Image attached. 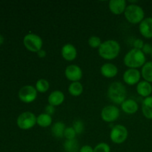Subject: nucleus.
Listing matches in <instances>:
<instances>
[{
  "mask_svg": "<svg viewBox=\"0 0 152 152\" xmlns=\"http://www.w3.org/2000/svg\"><path fill=\"white\" fill-rule=\"evenodd\" d=\"M120 45L114 39H108L102 42L98 48L99 55L104 59L112 60L119 56L120 52Z\"/></svg>",
  "mask_w": 152,
  "mask_h": 152,
  "instance_id": "nucleus-1",
  "label": "nucleus"
},
{
  "mask_svg": "<svg viewBox=\"0 0 152 152\" xmlns=\"http://www.w3.org/2000/svg\"><path fill=\"white\" fill-rule=\"evenodd\" d=\"M145 60L146 57L142 50L132 48L124 56L123 62L125 65L129 68L137 69L145 65Z\"/></svg>",
  "mask_w": 152,
  "mask_h": 152,
  "instance_id": "nucleus-2",
  "label": "nucleus"
},
{
  "mask_svg": "<svg viewBox=\"0 0 152 152\" xmlns=\"http://www.w3.org/2000/svg\"><path fill=\"white\" fill-rule=\"evenodd\" d=\"M126 88L120 82H114L108 89V96L110 100L117 105H121L126 99Z\"/></svg>",
  "mask_w": 152,
  "mask_h": 152,
  "instance_id": "nucleus-3",
  "label": "nucleus"
},
{
  "mask_svg": "<svg viewBox=\"0 0 152 152\" xmlns=\"http://www.w3.org/2000/svg\"><path fill=\"white\" fill-rule=\"evenodd\" d=\"M126 19L131 24H140L145 19V13L140 6L136 4H130L127 5L124 12Z\"/></svg>",
  "mask_w": 152,
  "mask_h": 152,
  "instance_id": "nucleus-4",
  "label": "nucleus"
},
{
  "mask_svg": "<svg viewBox=\"0 0 152 152\" xmlns=\"http://www.w3.org/2000/svg\"><path fill=\"white\" fill-rule=\"evenodd\" d=\"M23 44L27 50L33 53H37L42 49L43 42L39 35L33 33L26 34L23 38Z\"/></svg>",
  "mask_w": 152,
  "mask_h": 152,
  "instance_id": "nucleus-5",
  "label": "nucleus"
},
{
  "mask_svg": "<svg viewBox=\"0 0 152 152\" xmlns=\"http://www.w3.org/2000/svg\"><path fill=\"white\" fill-rule=\"evenodd\" d=\"M37 116L31 111L22 113L18 117L16 123L19 129L22 130H28L32 129L37 124Z\"/></svg>",
  "mask_w": 152,
  "mask_h": 152,
  "instance_id": "nucleus-6",
  "label": "nucleus"
},
{
  "mask_svg": "<svg viewBox=\"0 0 152 152\" xmlns=\"http://www.w3.org/2000/svg\"><path fill=\"white\" fill-rule=\"evenodd\" d=\"M129 132L123 125H116L110 132V139L115 144H122L127 140Z\"/></svg>",
  "mask_w": 152,
  "mask_h": 152,
  "instance_id": "nucleus-7",
  "label": "nucleus"
},
{
  "mask_svg": "<svg viewBox=\"0 0 152 152\" xmlns=\"http://www.w3.org/2000/svg\"><path fill=\"white\" fill-rule=\"evenodd\" d=\"M19 99L25 103H31L37 97V91L33 86H25L21 88L18 93Z\"/></svg>",
  "mask_w": 152,
  "mask_h": 152,
  "instance_id": "nucleus-8",
  "label": "nucleus"
},
{
  "mask_svg": "<svg viewBox=\"0 0 152 152\" xmlns=\"http://www.w3.org/2000/svg\"><path fill=\"white\" fill-rule=\"evenodd\" d=\"M120 117V109L116 105H109L104 107L101 111V118L106 123H113Z\"/></svg>",
  "mask_w": 152,
  "mask_h": 152,
  "instance_id": "nucleus-9",
  "label": "nucleus"
},
{
  "mask_svg": "<svg viewBox=\"0 0 152 152\" xmlns=\"http://www.w3.org/2000/svg\"><path fill=\"white\" fill-rule=\"evenodd\" d=\"M141 72L138 69L129 68L123 74V81L129 86H135L140 82Z\"/></svg>",
  "mask_w": 152,
  "mask_h": 152,
  "instance_id": "nucleus-10",
  "label": "nucleus"
},
{
  "mask_svg": "<svg viewBox=\"0 0 152 152\" xmlns=\"http://www.w3.org/2000/svg\"><path fill=\"white\" fill-rule=\"evenodd\" d=\"M65 75L71 83L80 82L83 77V70L77 65H68L65 70Z\"/></svg>",
  "mask_w": 152,
  "mask_h": 152,
  "instance_id": "nucleus-11",
  "label": "nucleus"
},
{
  "mask_svg": "<svg viewBox=\"0 0 152 152\" xmlns=\"http://www.w3.org/2000/svg\"><path fill=\"white\" fill-rule=\"evenodd\" d=\"M62 58L68 62L74 61L77 56V50L75 46L72 44H65L62 46L61 50Z\"/></svg>",
  "mask_w": 152,
  "mask_h": 152,
  "instance_id": "nucleus-12",
  "label": "nucleus"
},
{
  "mask_svg": "<svg viewBox=\"0 0 152 152\" xmlns=\"http://www.w3.org/2000/svg\"><path fill=\"white\" fill-rule=\"evenodd\" d=\"M108 7L113 14L120 15L126 10L127 2L126 0H111L108 2Z\"/></svg>",
  "mask_w": 152,
  "mask_h": 152,
  "instance_id": "nucleus-13",
  "label": "nucleus"
},
{
  "mask_svg": "<svg viewBox=\"0 0 152 152\" xmlns=\"http://www.w3.org/2000/svg\"><path fill=\"white\" fill-rule=\"evenodd\" d=\"M139 31L141 35L146 39L152 38V19L145 18L139 25Z\"/></svg>",
  "mask_w": 152,
  "mask_h": 152,
  "instance_id": "nucleus-14",
  "label": "nucleus"
},
{
  "mask_svg": "<svg viewBox=\"0 0 152 152\" xmlns=\"http://www.w3.org/2000/svg\"><path fill=\"white\" fill-rule=\"evenodd\" d=\"M100 73L104 77L108 79L113 78L118 74V68L114 64L107 62L103 64L100 68Z\"/></svg>",
  "mask_w": 152,
  "mask_h": 152,
  "instance_id": "nucleus-15",
  "label": "nucleus"
},
{
  "mask_svg": "<svg viewBox=\"0 0 152 152\" xmlns=\"http://www.w3.org/2000/svg\"><path fill=\"white\" fill-rule=\"evenodd\" d=\"M65 94H63V92L59 90H56L50 94L48 97V102L49 105H51L54 107L59 106L63 103V102L65 101Z\"/></svg>",
  "mask_w": 152,
  "mask_h": 152,
  "instance_id": "nucleus-16",
  "label": "nucleus"
},
{
  "mask_svg": "<svg viewBox=\"0 0 152 152\" xmlns=\"http://www.w3.org/2000/svg\"><path fill=\"white\" fill-rule=\"evenodd\" d=\"M136 90L140 96L146 98L150 96L152 94V86L148 82L142 80L137 85Z\"/></svg>",
  "mask_w": 152,
  "mask_h": 152,
  "instance_id": "nucleus-17",
  "label": "nucleus"
},
{
  "mask_svg": "<svg viewBox=\"0 0 152 152\" xmlns=\"http://www.w3.org/2000/svg\"><path fill=\"white\" fill-rule=\"evenodd\" d=\"M120 105L121 109L127 114H134L139 109L138 103L133 99H126Z\"/></svg>",
  "mask_w": 152,
  "mask_h": 152,
  "instance_id": "nucleus-18",
  "label": "nucleus"
},
{
  "mask_svg": "<svg viewBox=\"0 0 152 152\" xmlns=\"http://www.w3.org/2000/svg\"><path fill=\"white\" fill-rule=\"evenodd\" d=\"M142 112L145 118L152 120V96L145 98L142 102Z\"/></svg>",
  "mask_w": 152,
  "mask_h": 152,
  "instance_id": "nucleus-19",
  "label": "nucleus"
},
{
  "mask_svg": "<svg viewBox=\"0 0 152 152\" xmlns=\"http://www.w3.org/2000/svg\"><path fill=\"white\" fill-rule=\"evenodd\" d=\"M66 129L65 123L62 122H56L52 126L51 132L52 134L56 138L64 137V133Z\"/></svg>",
  "mask_w": 152,
  "mask_h": 152,
  "instance_id": "nucleus-20",
  "label": "nucleus"
},
{
  "mask_svg": "<svg viewBox=\"0 0 152 152\" xmlns=\"http://www.w3.org/2000/svg\"><path fill=\"white\" fill-rule=\"evenodd\" d=\"M52 122L51 116L46 113H42L37 117V124L42 128L49 127L52 125Z\"/></svg>",
  "mask_w": 152,
  "mask_h": 152,
  "instance_id": "nucleus-21",
  "label": "nucleus"
},
{
  "mask_svg": "<svg viewBox=\"0 0 152 152\" xmlns=\"http://www.w3.org/2000/svg\"><path fill=\"white\" fill-rule=\"evenodd\" d=\"M141 76L144 80L150 83H152V61L145 62V65L142 67Z\"/></svg>",
  "mask_w": 152,
  "mask_h": 152,
  "instance_id": "nucleus-22",
  "label": "nucleus"
},
{
  "mask_svg": "<svg viewBox=\"0 0 152 152\" xmlns=\"http://www.w3.org/2000/svg\"><path fill=\"white\" fill-rule=\"evenodd\" d=\"M68 93L73 96H79L83 94V86L80 82L71 83L68 86Z\"/></svg>",
  "mask_w": 152,
  "mask_h": 152,
  "instance_id": "nucleus-23",
  "label": "nucleus"
},
{
  "mask_svg": "<svg viewBox=\"0 0 152 152\" xmlns=\"http://www.w3.org/2000/svg\"><path fill=\"white\" fill-rule=\"evenodd\" d=\"M65 152H80V145L77 140H66L63 144Z\"/></svg>",
  "mask_w": 152,
  "mask_h": 152,
  "instance_id": "nucleus-24",
  "label": "nucleus"
},
{
  "mask_svg": "<svg viewBox=\"0 0 152 152\" xmlns=\"http://www.w3.org/2000/svg\"><path fill=\"white\" fill-rule=\"evenodd\" d=\"M35 88L37 89V92L45 93L48 91L49 88H50V84H49L48 80H45V79H39L36 83Z\"/></svg>",
  "mask_w": 152,
  "mask_h": 152,
  "instance_id": "nucleus-25",
  "label": "nucleus"
},
{
  "mask_svg": "<svg viewBox=\"0 0 152 152\" xmlns=\"http://www.w3.org/2000/svg\"><path fill=\"white\" fill-rule=\"evenodd\" d=\"M88 45L92 48H99L101 45L102 42L101 41V39L97 36H92L88 39Z\"/></svg>",
  "mask_w": 152,
  "mask_h": 152,
  "instance_id": "nucleus-26",
  "label": "nucleus"
},
{
  "mask_svg": "<svg viewBox=\"0 0 152 152\" xmlns=\"http://www.w3.org/2000/svg\"><path fill=\"white\" fill-rule=\"evenodd\" d=\"M94 152H111V148L105 142H99L94 148Z\"/></svg>",
  "mask_w": 152,
  "mask_h": 152,
  "instance_id": "nucleus-27",
  "label": "nucleus"
},
{
  "mask_svg": "<svg viewBox=\"0 0 152 152\" xmlns=\"http://www.w3.org/2000/svg\"><path fill=\"white\" fill-rule=\"evenodd\" d=\"M72 127L74 128V131L76 132L77 134H80L83 133L85 129L84 123H83V122L80 120H75V121L74 122V123H73Z\"/></svg>",
  "mask_w": 152,
  "mask_h": 152,
  "instance_id": "nucleus-28",
  "label": "nucleus"
},
{
  "mask_svg": "<svg viewBox=\"0 0 152 152\" xmlns=\"http://www.w3.org/2000/svg\"><path fill=\"white\" fill-rule=\"evenodd\" d=\"M77 133L74 131L73 127H66L64 133V137L66 140H74L76 139Z\"/></svg>",
  "mask_w": 152,
  "mask_h": 152,
  "instance_id": "nucleus-29",
  "label": "nucleus"
},
{
  "mask_svg": "<svg viewBox=\"0 0 152 152\" xmlns=\"http://www.w3.org/2000/svg\"><path fill=\"white\" fill-rule=\"evenodd\" d=\"M144 45H145V43H144L143 40H142L141 39H135L134 41L133 47H134V48H135V49L142 50V48H143V46H144Z\"/></svg>",
  "mask_w": 152,
  "mask_h": 152,
  "instance_id": "nucleus-30",
  "label": "nucleus"
},
{
  "mask_svg": "<svg viewBox=\"0 0 152 152\" xmlns=\"http://www.w3.org/2000/svg\"><path fill=\"white\" fill-rule=\"evenodd\" d=\"M142 52L145 55L146 54H151L152 53V45L151 44H148V43H145L143 48H142Z\"/></svg>",
  "mask_w": 152,
  "mask_h": 152,
  "instance_id": "nucleus-31",
  "label": "nucleus"
},
{
  "mask_svg": "<svg viewBox=\"0 0 152 152\" xmlns=\"http://www.w3.org/2000/svg\"><path fill=\"white\" fill-rule=\"evenodd\" d=\"M45 113L49 114V115H53L55 113V107L51 105H46L45 108Z\"/></svg>",
  "mask_w": 152,
  "mask_h": 152,
  "instance_id": "nucleus-32",
  "label": "nucleus"
},
{
  "mask_svg": "<svg viewBox=\"0 0 152 152\" xmlns=\"http://www.w3.org/2000/svg\"><path fill=\"white\" fill-rule=\"evenodd\" d=\"M80 152H94V148L88 145H83V147L80 148Z\"/></svg>",
  "mask_w": 152,
  "mask_h": 152,
  "instance_id": "nucleus-33",
  "label": "nucleus"
},
{
  "mask_svg": "<svg viewBox=\"0 0 152 152\" xmlns=\"http://www.w3.org/2000/svg\"><path fill=\"white\" fill-rule=\"evenodd\" d=\"M37 55H38V56L39 58H41V59H42V58H45L46 56V55H47V53H46V51L45 50H43V49H41L40 50H39L38 52H37Z\"/></svg>",
  "mask_w": 152,
  "mask_h": 152,
  "instance_id": "nucleus-34",
  "label": "nucleus"
},
{
  "mask_svg": "<svg viewBox=\"0 0 152 152\" xmlns=\"http://www.w3.org/2000/svg\"><path fill=\"white\" fill-rule=\"evenodd\" d=\"M3 42H4V37H3L0 34V45H2Z\"/></svg>",
  "mask_w": 152,
  "mask_h": 152,
  "instance_id": "nucleus-35",
  "label": "nucleus"
},
{
  "mask_svg": "<svg viewBox=\"0 0 152 152\" xmlns=\"http://www.w3.org/2000/svg\"><path fill=\"white\" fill-rule=\"evenodd\" d=\"M151 19H152V13H151Z\"/></svg>",
  "mask_w": 152,
  "mask_h": 152,
  "instance_id": "nucleus-36",
  "label": "nucleus"
},
{
  "mask_svg": "<svg viewBox=\"0 0 152 152\" xmlns=\"http://www.w3.org/2000/svg\"><path fill=\"white\" fill-rule=\"evenodd\" d=\"M151 57H152V53H151Z\"/></svg>",
  "mask_w": 152,
  "mask_h": 152,
  "instance_id": "nucleus-37",
  "label": "nucleus"
}]
</instances>
